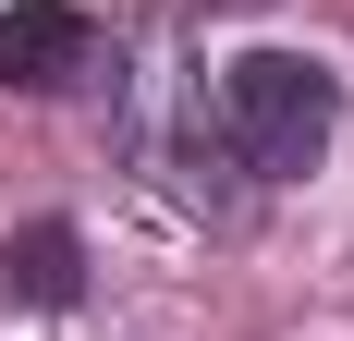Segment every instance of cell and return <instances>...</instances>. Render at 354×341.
Returning a JSON list of instances; mask_svg holds the SVG:
<instances>
[{
  "mask_svg": "<svg viewBox=\"0 0 354 341\" xmlns=\"http://www.w3.org/2000/svg\"><path fill=\"white\" fill-rule=\"evenodd\" d=\"M330 122H342V86H330L318 61H293V49H257V61H232V73H220V135L245 146L269 183L318 170Z\"/></svg>",
  "mask_w": 354,
  "mask_h": 341,
  "instance_id": "obj_1",
  "label": "cell"
},
{
  "mask_svg": "<svg viewBox=\"0 0 354 341\" xmlns=\"http://www.w3.org/2000/svg\"><path fill=\"white\" fill-rule=\"evenodd\" d=\"M0 73H12L25 98L73 86V73H86V12H62V0H25V12H0Z\"/></svg>",
  "mask_w": 354,
  "mask_h": 341,
  "instance_id": "obj_2",
  "label": "cell"
},
{
  "mask_svg": "<svg viewBox=\"0 0 354 341\" xmlns=\"http://www.w3.org/2000/svg\"><path fill=\"white\" fill-rule=\"evenodd\" d=\"M73 280H86V244L62 220H37V232L0 244V293H25V305H73Z\"/></svg>",
  "mask_w": 354,
  "mask_h": 341,
  "instance_id": "obj_3",
  "label": "cell"
},
{
  "mask_svg": "<svg viewBox=\"0 0 354 341\" xmlns=\"http://www.w3.org/2000/svg\"><path fill=\"white\" fill-rule=\"evenodd\" d=\"M196 12H269V0H196Z\"/></svg>",
  "mask_w": 354,
  "mask_h": 341,
  "instance_id": "obj_4",
  "label": "cell"
}]
</instances>
